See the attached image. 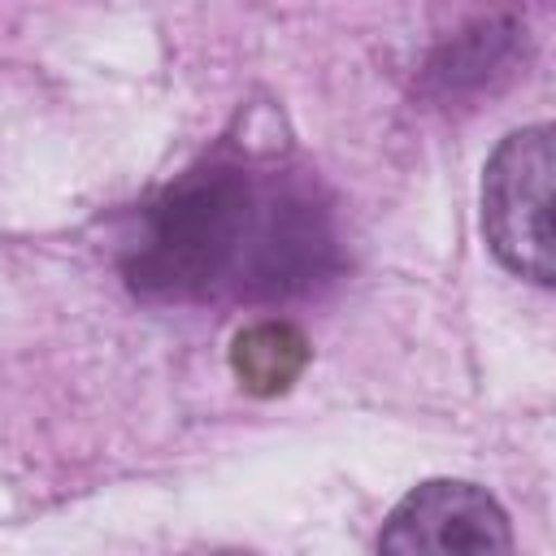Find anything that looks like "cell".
Returning <instances> with one entry per match:
<instances>
[{
  "mask_svg": "<svg viewBox=\"0 0 556 556\" xmlns=\"http://www.w3.org/2000/svg\"><path fill=\"white\" fill-rule=\"evenodd\" d=\"M517 22H482L473 30H465L456 43H447L439 52V61L430 65V78L439 83L443 96L456 91H473L482 83H491V74H500L513 56H517Z\"/></svg>",
  "mask_w": 556,
  "mask_h": 556,
  "instance_id": "obj_5",
  "label": "cell"
},
{
  "mask_svg": "<svg viewBox=\"0 0 556 556\" xmlns=\"http://www.w3.org/2000/svg\"><path fill=\"white\" fill-rule=\"evenodd\" d=\"M552 182L556 139L547 122L504 135L482 169V235L504 269L539 287L556 278Z\"/></svg>",
  "mask_w": 556,
  "mask_h": 556,
  "instance_id": "obj_2",
  "label": "cell"
},
{
  "mask_svg": "<svg viewBox=\"0 0 556 556\" xmlns=\"http://www.w3.org/2000/svg\"><path fill=\"white\" fill-rule=\"evenodd\" d=\"M378 547L395 556H417V552L482 556V552H513V530L500 500L478 482L430 478L391 508Z\"/></svg>",
  "mask_w": 556,
  "mask_h": 556,
  "instance_id": "obj_3",
  "label": "cell"
},
{
  "mask_svg": "<svg viewBox=\"0 0 556 556\" xmlns=\"http://www.w3.org/2000/svg\"><path fill=\"white\" fill-rule=\"evenodd\" d=\"M339 243L321 200L291 178L208 161L169 182L139 217L126 278L143 295L282 300L321 287Z\"/></svg>",
  "mask_w": 556,
  "mask_h": 556,
  "instance_id": "obj_1",
  "label": "cell"
},
{
  "mask_svg": "<svg viewBox=\"0 0 556 556\" xmlns=\"http://www.w3.org/2000/svg\"><path fill=\"white\" fill-rule=\"evenodd\" d=\"M308 361V343L291 321H256L235 334L230 343V369L243 391L252 395H278L287 391Z\"/></svg>",
  "mask_w": 556,
  "mask_h": 556,
  "instance_id": "obj_4",
  "label": "cell"
}]
</instances>
